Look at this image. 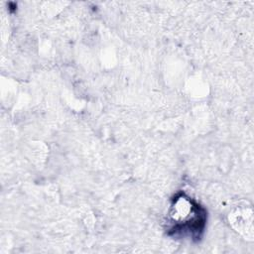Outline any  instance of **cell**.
<instances>
[{"mask_svg":"<svg viewBox=\"0 0 254 254\" xmlns=\"http://www.w3.org/2000/svg\"><path fill=\"white\" fill-rule=\"evenodd\" d=\"M169 216L172 224L170 230L174 235L198 239L204 229L206 219L204 209L185 194L174 198Z\"/></svg>","mask_w":254,"mask_h":254,"instance_id":"cell-1","label":"cell"}]
</instances>
